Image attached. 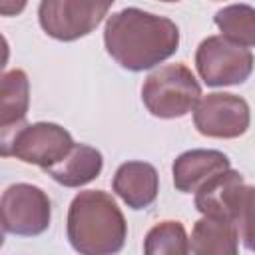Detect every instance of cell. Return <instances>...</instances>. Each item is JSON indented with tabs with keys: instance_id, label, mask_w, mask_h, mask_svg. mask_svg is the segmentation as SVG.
<instances>
[{
	"instance_id": "cell-12",
	"label": "cell",
	"mask_w": 255,
	"mask_h": 255,
	"mask_svg": "<svg viewBox=\"0 0 255 255\" xmlns=\"http://www.w3.org/2000/svg\"><path fill=\"white\" fill-rule=\"evenodd\" d=\"M102 167H104V157L100 149L86 143H74V147L68 151V155L62 161L54 163L44 171L64 187H82L94 181L102 173Z\"/></svg>"
},
{
	"instance_id": "cell-19",
	"label": "cell",
	"mask_w": 255,
	"mask_h": 255,
	"mask_svg": "<svg viewBox=\"0 0 255 255\" xmlns=\"http://www.w3.org/2000/svg\"><path fill=\"white\" fill-rule=\"evenodd\" d=\"M159 2H179V0H159Z\"/></svg>"
},
{
	"instance_id": "cell-2",
	"label": "cell",
	"mask_w": 255,
	"mask_h": 255,
	"mask_svg": "<svg viewBox=\"0 0 255 255\" xmlns=\"http://www.w3.org/2000/svg\"><path fill=\"white\" fill-rule=\"evenodd\" d=\"M66 235L72 249L82 255H114L124 249L128 223L110 193L86 189L70 203Z\"/></svg>"
},
{
	"instance_id": "cell-9",
	"label": "cell",
	"mask_w": 255,
	"mask_h": 255,
	"mask_svg": "<svg viewBox=\"0 0 255 255\" xmlns=\"http://www.w3.org/2000/svg\"><path fill=\"white\" fill-rule=\"evenodd\" d=\"M229 167V157L219 149H189L177 155L171 165L173 185L181 193H195L205 181Z\"/></svg>"
},
{
	"instance_id": "cell-18",
	"label": "cell",
	"mask_w": 255,
	"mask_h": 255,
	"mask_svg": "<svg viewBox=\"0 0 255 255\" xmlns=\"http://www.w3.org/2000/svg\"><path fill=\"white\" fill-rule=\"evenodd\" d=\"M28 0H0V14L2 16H18L24 12Z\"/></svg>"
},
{
	"instance_id": "cell-5",
	"label": "cell",
	"mask_w": 255,
	"mask_h": 255,
	"mask_svg": "<svg viewBox=\"0 0 255 255\" xmlns=\"http://www.w3.org/2000/svg\"><path fill=\"white\" fill-rule=\"evenodd\" d=\"M114 0H40L42 30L60 42H74L92 34L108 16Z\"/></svg>"
},
{
	"instance_id": "cell-7",
	"label": "cell",
	"mask_w": 255,
	"mask_h": 255,
	"mask_svg": "<svg viewBox=\"0 0 255 255\" xmlns=\"http://www.w3.org/2000/svg\"><path fill=\"white\" fill-rule=\"evenodd\" d=\"M2 229L18 237H36L50 227L52 203L48 193L32 183H12L0 199Z\"/></svg>"
},
{
	"instance_id": "cell-16",
	"label": "cell",
	"mask_w": 255,
	"mask_h": 255,
	"mask_svg": "<svg viewBox=\"0 0 255 255\" xmlns=\"http://www.w3.org/2000/svg\"><path fill=\"white\" fill-rule=\"evenodd\" d=\"M147 255H185L189 253V237L179 221H161L153 225L143 241Z\"/></svg>"
},
{
	"instance_id": "cell-1",
	"label": "cell",
	"mask_w": 255,
	"mask_h": 255,
	"mask_svg": "<svg viewBox=\"0 0 255 255\" xmlns=\"http://www.w3.org/2000/svg\"><path fill=\"white\" fill-rule=\"evenodd\" d=\"M104 44L114 62L124 70L143 72L177 52L179 28L165 16L124 8L108 18Z\"/></svg>"
},
{
	"instance_id": "cell-4",
	"label": "cell",
	"mask_w": 255,
	"mask_h": 255,
	"mask_svg": "<svg viewBox=\"0 0 255 255\" xmlns=\"http://www.w3.org/2000/svg\"><path fill=\"white\" fill-rule=\"evenodd\" d=\"M74 143L66 128L52 122H36L2 137V155H14L24 163L48 169L62 161Z\"/></svg>"
},
{
	"instance_id": "cell-6",
	"label": "cell",
	"mask_w": 255,
	"mask_h": 255,
	"mask_svg": "<svg viewBox=\"0 0 255 255\" xmlns=\"http://www.w3.org/2000/svg\"><path fill=\"white\" fill-rule=\"evenodd\" d=\"M253 66L251 50L223 36H209L195 50L197 74L211 88L243 84L251 76Z\"/></svg>"
},
{
	"instance_id": "cell-11",
	"label": "cell",
	"mask_w": 255,
	"mask_h": 255,
	"mask_svg": "<svg viewBox=\"0 0 255 255\" xmlns=\"http://www.w3.org/2000/svg\"><path fill=\"white\" fill-rule=\"evenodd\" d=\"M239 251L237 225L229 217L203 215L191 229L189 253L193 255H235Z\"/></svg>"
},
{
	"instance_id": "cell-17",
	"label": "cell",
	"mask_w": 255,
	"mask_h": 255,
	"mask_svg": "<svg viewBox=\"0 0 255 255\" xmlns=\"http://www.w3.org/2000/svg\"><path fill=\"white\" fill-rule=\"evenodd\" d=\"M233 221L247 251L255 253V187L243 183L233 201Z\"/></svg>"
},
{
	"instance_id": "cell-15",
	"label": "cell",
	"mask_w": 255,
	"mask_h": 255,
	"mask_svg": "<svg viewBox=\"0 0 255 255\" xmlns=\"http://www.w3.org/2000/svg\"><path fill=\"white\" fill-rule=\"evenodd\" d=\"M215 26L221 36L245 46L255 48V8L249 4H229L215 12Z\"/></svg>"
},
{
	"instance_id": "cell-8",
	"label": "cell",
	"mask_w": 255,
	"mask_h": 255,
	"mask_svg": "<svg viewBox=\"0 0 255 255\" xmlns=\"http://www.w3.org/2000/svg\"><path fill=\"white\" fill-rule=\"evenodd\" d=\"M249 104L235 94L213 92L201 96L193 110V126L205 137L235 139L249 129Z\"/></svg>"
},
{
	"instance_id": "cell-10",
	"label": "cell",
	"mask_w": 255,
	"mask_h": 255,
	"mask_svg": "<svg viewBox=\"0 0 255 255\" xmlns=\"http://www.w3.org/2000/svg\"><path fill=\"white\" fill-rule=\"evenodd\" d=\"M112 189L128 207L145 209L159 191L157 169L147 161H126L116 169Z\"/></svg>"
},
{
	"instance_id": "cell-14",
	"label": "cell",
	"mask_w": 255,
	"mask_h": 255,
	"mask_svg": "<svg viewBox=\"0 0 255 255\" xmlns=\"http://www.w3.org/2000/svg\"><path fill=\"white\" fill-rule=\"evenodd\" d=\"M243 183V175L231 167L217 173L195 191V209L201 215L233 219V201Z\"/></svg>"
},
{
	"instance_id": "cell-13",
	"label": "cell",
	"mask_w": 255,
	"mask_h": 255,
	"mask_svg": "<svg viewBox=\"0 0 255 255\" xmlns=\"http://www.w3.org/2000/svg\"><path fill=\"white\" fill-rule=\"evenodd\" d=\"M30 106V82L24 70H10L2 74L0 82V129L2 137L14 133L24 126Z\"/></svg>"
},
{
	"instance_id": "cell-3",
	"label": "cell",
	"mask_w": 255,
	"mask_h": 255,
	"mask_svg": "<svg viewBox=\"0 0 255 255\" xmlns=\"http://www.w3.org/2000/svg\"><path fill=\"white\" fill-rule=\"evenodd\" d=\"M201 100V86L185 64H167L151 72L141 86V102L161 120L183 118Z\"/></svg>"
}]
</instances>
